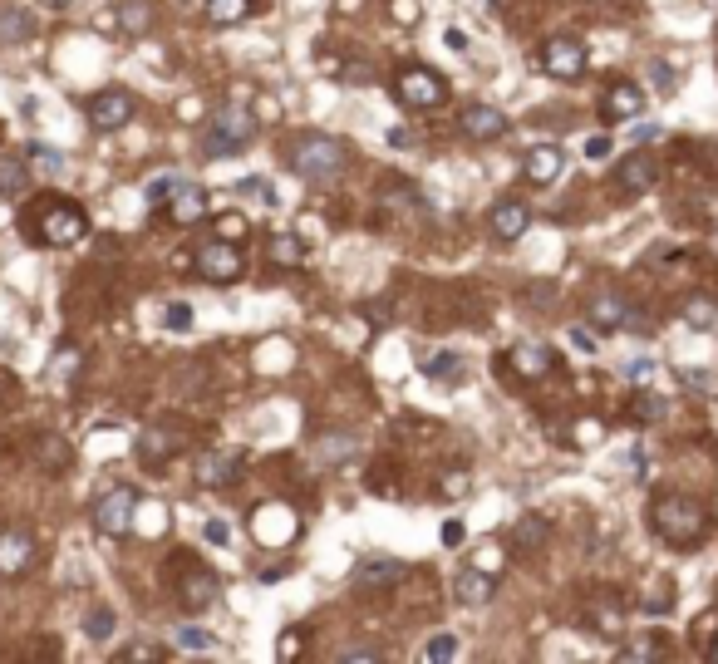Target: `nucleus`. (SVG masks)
I'll list each match as a JSON object with an SVG mask.
<instances>
[{"instance_id": "nucleus-1", "label": "nucleus", "mask_w": 718, "mask_h": 664, "mask_svg": "<svg viewBox=\"0 0 718 664\" xmlns=\"http://www.w3.org/2000/svg\"><path fill=\"white\" fill-rule=\"evenodd\" d=\"M650 522H655V532L669 546H699L704 537H709V507H704L699 497H684V492H664V497H655Z\"/></svg>"}, {"instance_id": "nucleus-2", "label": "nucleus", "mask_w": 718, "mask_h": 664, "mask_svg": "<svg viewBox=\"0 0 718 664\" xmlns=\"http://www.w3.org/2000/svg\"><path fill=\"white\" fill-rule=\"evenodd\" d=\"M286 163L305 182H335L345 173V143L330 138V133H296L286 143Z\"/></svg>"}, {"instance_id": "nucleus-3", "label": "nucleus", "mask_w": 718, "mask_h": 664, "mask_svg": "<svg viewBox=\"0 0 718 664\" xmlns=\"http://www.w3.org/2000/svg\"><path fill=\"white\" fill-rule=\"evenodd\" d=\"M30 232L45 246H74L89 237V217L69 202V197H40L35 217H30Z\"/></svg>"}, {"instance_id": "nucleus-4", "label": "nucleus", "mask_w": 718, "mask_h": 664, "mask_svg": "<svg viewBox=\"0 0 718 664\" xmlns=\"http://www.w3.org/2000/svg\"><path fill=\"white\" fill-rule=\"evenodd\" d=\"M133 512H138V492L128 483L109 487L99 502H94V532L104 537H128L133 532Z\"/></svg>"}, {"instance_id": "nucleus-5", "label": "nucleus", "mask_w": 718, "mask_h": 664, "mask_svg": "<svg viewBox=\"0 0 718 664\" xmlns=\"http://www.w3.org/2000/svg\"><path fill=\"white\" fill-rule=\"evenodd\" d=\"M251 133H256V123L246 109H222L212 128H207V138H202V148L212 153V158H227V153H241L246 143H251Z\"/></svg>"}, {"instance_id": "nucleus-6", "label": "nucleus", "mask_w": 718, "mask_h": 664, "mask_svg": "<svg viewBox=\"0 0 718 664\" xmlns=\"http://www.w3.org/2000/svg\"><path fill=\"white\" fill-rule=\"evenodd\" d=\"M399 99H404L409 109H438V104L448 99V84H443L433 69L414 64V69H404V74H399Z\"/></svg>"}, {"instance_id": "nucleus-7", "label": "nucleus", "mask_w": 718, "mask_h": 664, "mask_svg": "<svg viewBox=\"0 0 718 664\" xmlns=\"http://www.w3.org/2000/svg\"><path fill=\"white\" fill-rule=\"evenodd\" d=\"M133 94L128 89H99L94 99H89V123L99 128V133H114L123 123H133Z\"/></svg>"}, {"instance_id": "nucleus-8", "label": "nucleus", "mask_w": 718, "mask_h": 664, "mask_svg": "<svg viewBox=\"0 0 718 664\" xmlns=\"http://www.w3.org/2000/svg\"><path fill=\"white\" fill-rule=\"evenodd\" d=\"M197 271L202 281H217V286H232L241 276V251L232 242H207L197 251Z\"/></svg>"}, {"instance_id": "nucleus-9", "label": "nucleus", "mask_w": 718, "mask_h": 664, "mask_svg": "<svg viewBox=\"0 0 718 664\" xmlns=\"http://www.w3.org/2000/svg\"><path fill=\"white\" fill-rule=\"evenodd\" d=\"M541 69L551 79H576L586 74V45L581 40H546L541 45Z\"/></svg>"}, {"instance_id": "nucleus-10", "label": "nucleus", "mask_w": 718, "mask_h": 664, "mask_svg": "<svg viewBox=\"0 0 718 664\" xmlns=\"http://www.w3.org/2000/svg\"><path fill=\"white\" fill-rule=\"evenodd\" d=\"M241 468H246V453H241V448H217V453H207V458L197 463V483L232 487L241 478Z\"/></svg>"}, {"instance_id": "nucleus-11", "label": "nucleus", "mask_w": 718, "mask_h": 664, "mask_svg": "<svg viewBox=\"0 0 718 664\" xmlns=\"http://www.w3.org/2000/svg\"><path fill=\"white\" fill-rule=\"evenodd\" d=\"M591 325H596L600 335H610V330H645L640 310L625 305L620 296H596V301H591Z\"/></svg>"}, {"instance_id": "nucleus-12", "label": "nucleus", "mask_w": 718, "mask_h": 664, "mask_svg": "<svg viewBox=\"0 0 718 664\" xmlns=\"http://www.w3.org/2000/svg\"><path fill=\"white\" fill-rule=\"evenodd\" d=\"M251 532H256L261 546H286L296 537V512L291 507H261L256 522H251Z\"/></svg>"}, {"instance_id": "nucleus-13", "label": "nucleus", "mask_w": 718, "mask_h": 664, "mask_svg": "<svg viewBox=\"0 0 718 664\" xmlns=\"http://www.w3.org/2000/svg\"><path fill=\"white\" fill-rule=\"evenodd\" d=\"M35 561V537L25 527H5L0 532V576H20Z\"/></svg>"}, {"instance_id": "nucleus-14", "label": "nucleus", "mask_w": 718, "mask_h": 664, "mask_svg": "<svg viewBox=\"0 0 718 664\" xmlns=\"http://www.w3.org/2000/svg\"><path fill=\"white\" fill-rule=\"evenodd\" d=\"M168 217H173L178 227L202 222V217H207V192H202L197 182H173V192H168Z\"/></svg>"}, {"instance_id": "nucleus-15", "label": "nucleus", "mask_w": 718, "mask_h": 664, "mask_svg": "<svg viewBox=\"0 0 718 664\" xmlns=\"http://www.w3.org/2000/svg\"><path fill=\"white\" fill-rule=\"evenodd\" d=\"M458 123H463V133H468V138H478V143H492V138H502V133L512 128L507 114H502V109H492V104H468Z\"/></svg>"}, {"instance_id": "nucleus-16", "label": "nucleus", "mask_w": 718, "mask_h": 664, "mask_svg": "<svg viewBox=\"0 0 718 664\" xmlns=\"http://www.w3.org/2000/svg\"><path fill=\"white\" fill-rule=\"evenodd\" d=\"M600 114L605 119H640L645 114V89L640 84H610L605 89V99H600Z\"/></svg>"}, {"instance_id": "nucleus-17", "label": "nucleus", "mask_w": 718, "mask_h": 664, "mask_svg": "<svg viewBox=\"0 0 718 664\" xmlns=\"http://www.w3.org/2000/svg\"><path fill=\"white\" fill-rule=\"evenodd\" d=\"M178 601H182V610H207V605L217 601V576L212 571H202V566H192L187 576L178 581Z\"/></svg>"}, {"instance_id": "nucleus-18", "label": "nucleus", "mask_w": 718, "mask_h": 664, "mask_svg": "<svg viewBox=\"0 0 718 664\" xmlns=\"http://www.w3.org/2000/svg\"><path fill=\"white\" fill-rule=\"evenodd\" d=\"M561 168H566V153L556 143H537L527 153V182H537V187H551V182L561 178Z\"/></svg>"}, {"instance_id": "nucleus-19", "label": "nucleus", "mask_w": 718, "mask_h": 664, "mask_svg": "<svg viewBox=\"0 0 718 664\" xmlns=\"http://www.w3.org/2000/svg\"><path fill=\"white\" fill-rule=\"evenodd\" d=\"M487 222H492V232H497L502 242H517V237H527V227H532V212H527V202H497Z\"/></svg>"}, {"instance_id": "nucleus-20", "label": "nucleus", "mask_w": 718, "mask_h": 664, "mask_svg": "<svg viewBox=\"0 0 718 664\" xmlns=\"http://www.w3.org/2000/svg\"><path fill=\"white\" fill-rule=\"evenodd\" d=\"M659 178V163L650 158V153H630L620 168H615V182L625 187V192H650Z\"/></svg>"}, {"instance_id": "nucleus-21", "label": "nucleus", "mask_w": 718, "mask_h": 664, "mask_svg": "<svg viewBox=\"0 0 718 664\" xmlns=\"http://www.w3.org/2000/svg\"><path fill=\"white\" fill-rule=\"evenodd\" d=\"M492 591H497V576H492V571H482V566L458 571V581H453V596H458L463 605H487L492 601Z\"/></svg>"}, {"instance_id": "nucleus-22", "label": "nucleus", "mask_w": 718, "mask_h": 664, "mask_svg": "<svg viewBox=\"0 0 718 664\" xmlns=\"http://www.w3.org/2000/svg\"><path fill=\"white\" fill-rule=\"evenodd\" d=\"M35 35V15L25 5H0V45H25Z\"/></svg>"}, {"instance_id": "nucleus-23", "label": "nucleus", "mask_w": 718, "mask_h": 664, "mask_svg": "<svg viewBox=\"0 0 718 664\" xmlns=\"http://www.w3.org/2000/svg\"><path fill=\"white\" fill-rule=\"evenodd\" d=\"M404 576H409L404 561H379V556H369V561H359L355 566L359 586H394V581H404Z\"/></svg>"}, {"instance_id": "nucleus-24", "label": "nucleus", "mask_w": 718, "mask_h": 664, "mask_svg": "<svg viewBox=\"0 0 718 664\" xmlns=\"http://www.w3.org/2000/svg\"><path fill=\"white\" fill-rule=\"evenodd\" d=\"M119 30L148 35L153 30V0H119Z\"/></svg>"}, {"instance_id": "nucleus-25", "label": "nucleus", "mask_w": 718, "mask_h": 664, "mask_svg": "<svg viewBox=\"0 0 718 664\" xmlns=\"http://www.w3.org/2000/svg\"><path fill=\"white\" fill-rule=\"evenodd\" d=\"M512 364H517V374L541 379V374H551V350H546V345H517V350H512Z\"/></svg>"}, {"instance_id": "nucleus-26", "label": "nucleus", "mask_w": 718, "mask_h": 664, "mask_svg": "<svg viewBox=\"0 0 718 664\" xmlns=\"http://www.w3.org/2000/svg\"><path fill=\"white\" fill-rule=\"evenodd\" d=\"M168 453H178V438H168L163 428H148L138 438V463H163Z\"/></svg>"}, {"instance_id": "nucleus-27", "label": "nucleus", "mask_w": 718, "mask_h": 664, "mask_svg": "<svg viewBox=\"0 0 718 664\" xmlns=\"http://www.w3.org/2000/svg\"><path fill=\"white\" fill-rule=\"evenodd\" d=\"M512 542L527 546V551H541V546L551 542V522H546V517H522V522L512 527Z\"/></svg>"}, {"instance_id": "nucleus-28", "label": "nucleus", "mask_w": 718, "mask_h": 664, "mask_svg": "<svg viewBox=\"0 0 718 664\" xmlns=\"http://www.w3.org/2000/svg\"><path fill=\"white\" fill-rule=\"evenodd\" d=\"M30 187V163L20 158H0V197H20Z\"/></svg>"}, {"instance_id": "nucleus-29", "label": "nucleus", "mask_w": 718, "mask_h": 664, "mask_svg": "<svg viewBox=\"0 0 718 664\" xmlns=\"http://www.w3.org/2000/svg\"><path fill=\"white\" fill-rule=\"evenodd\" d=\"M251 15V0H207V20L212 25H237Z\"/></svg>"}, {"instance_id": "nucleus-30", "label": "nucleus", "mask_w": 718, "mask_h": 664, "mask_svg": "<svg viewBox=\"0 0 718 664\" xmlns=\"http://www.w3.org/2000/svg\"><path fill=\"white\" fill-rule=\"evenodd\" d=\"M684 320H689L694 330H709L718 320V305L709 301V296H689V301H684Z\"/></svg>"}, {"instance_id": "nucleus-31", "label": "nucleus", "mask_w": 718, "mask_h": 664, "mask_svg": "<svg viewBox=\"0 0 718 664\" xmlns=\"http://www.w3.org/2000/svg\"><path fill=\"white\" fill-rule=\"evenodd\" d=\"M30 163H35L40 173H50V178L64 173V153L60 148H45V143H30Z\"/></svg>"}, {"instance_id": "nucleus-32", "label": "nucleus", "mask_w": 718, "mask_h": 664, "mask_svg": "<svg viewBox=\"0 0 718 664\" xmlns=\"http://www.w3.org/2000/svg\"><path fill=\"white\" fill-rule=\"evenodd\" d=\"M458 369H463V364H458L453 350H443V355H428V360H423V374H428V379H453Z\"/></svg>"}, {"instance_id": "nucleus-33", "label": "nucleus", "mask_w": 718, "mask_h": 664, "mask_svg": "<svg viewBox=\"0 0 718 664\" xmlns=\"http://www.w3.org/2000/svg\"><path fill=\"white\" fill-rule=\"evenodd\" d=\"M133 527H143L148 537H158V532L168 527V512H163L158 502H153V507H138V512H133Z\"/></svg>"}, {"instance_id": "nucleus-34", "label": "nucleus", "mask_w": 718, "mask_h": 664, "mask_svg": "<svg viewBox=\"0 0 718 664\" xmlns=\"http://www.w3.org/2000/svg\"><path fill=\"white\" fill-rule=\"evenodd\" d=\"M84 630H89V640H109V635H114V610H109V605H99V610H89V620H84Z\"/></svg>"}, {"instance_id": "nucleus-35", "label": "nucleus", "mask_w": 718, "mask_h": 664, "mask_svg": "<svg viewBox=\"0 0 718 664\" xmlns=\"http://www.w3.org/2000/svg\"><path fill=\"white\" fill-rule=\"evenodd\" d=\"M178 645L182 650H192V655H202V650H212V635H207V630H197V625H182Z\"/></svg>"}, {"instance_id": "nucleus-36", "label": "nucleus", "mask_w": 718, "mask_h": 664, "mask_svg": "<svg viewBox=\"0 0 718 664\" xmlns=\"http://www.w3.org/2000/svg\"><path fill=\"white\" fill-rule=\"evenodd\" d=\"M659 414H664V404H659L655 394H640V399L630 404V419L635 423H650V419H659Z\"/></svg>"}, {"instance_id": "nucleus-37", "label": "nucleus", "mask_w": 718, "mask_h": 664, "mask_svg": "<svg viewBox=\"0 0 718 664\" xmlns=\"http://www.w3.org/2000/svg\"><path fill=\"white\" fill-rule=\"evenodd\" d=\"M271 261L296 266V261H300V242H296V237H276V242H271Z\"/></svg>"}, {"instance_id": "nucleus-38", "label": "nucleus", "mask_w": 718, "mask_h": 664, "mask_svg": "<svg viewBox=\"0 0 718 664\" xmlns=\"http://www.w3.org/2000/svg\"><path fill=\"white\" fill-rule=\"evenodd\" d=\"M168 330H178V335H187V330H192V305H187V301L168 305Z\"/></svg>"}, {"instance_id": "nucleus-39", "label": "nucleus", "mask_w": 718, "mask_h": 664, "mask_svg": "<svg viewBox=\"0 0 718 664\" xmlns=\"http://www.w3.org/2000/svg\"><path fill=\"white\" fill-rule=\"evenodd\" d=\"M389 15H394L399 25H419L423 5H419V0H394V5H389Z\"/></svg>"}, {"instance_id": "nucleus-40", "label": "nucleus", "mask_w": 718, "mask_h": 664, "mask_svg": "<svg viewBox=\"0 0 718 664\" xmlns=\"http://www.w3.org/2000/svg\"><path fill=\"white\" fill-rule=\"evenodd\" d=\"M650 79H655L659 94H674V69H669L664 60H650Z\"/></svg>"}, {"instance_id": "nucleus-41", "label": "nucleus", "mask_w": 718, "mask_h": 664, "mask_svg": "<svg viewBox=\"0 0 718 664\" xmlns=\"http://www.w3.org/2000/svg\"><path fill=\"white\" fill-rule=\"evenodd\" d=\"M473 566H482V571H492V576H497V571H502V546H482L478 556H473Z\"/></svg>"}, {"instance_id": "nucleus-42", "label": "nucleus", "mask_w": 718, "mask_h": 664, "mask_svg": "<svg viewBox=\"0 0 718 664\" xmlns=\"http://www.w3.org/2000/svg\"><path fill=\"white\" fill-rule=\"evenodd\" d=\"M684 384H689V389H699V394H718V374H704V369H689V374H684Z\"/></svg>"}, {"instance_id": "nucleus-43", "label": "nucleus", "mask_w": 718, "mask_h": 664, "mask_svg": "<svg viewBox=\"0 0 718 664\" xmlns=\"http://www.w3.org/2000/svg\"><path fill=\"white\" fill-rule=\"evenodd\" d=\"M453 655H458V640H453V635L428 640V660H453Z\"/></svg>"}, {"instance_id": "nucleus-44", "label": "nucleus", "mask_w": 718, "mask_h": 664, "mask_svg": "<svg viewBox=\"0 0 718 664\" xmlns=\"http://www.w3.org/2000/svg\"><path fill=\"white\" fill-rule=\"evenodd\" d=\"M119 660L123 664H143V660H163V650H158V645H128V650H119Z\"/></svg>"}, {"instance_id": "nucleus-45", "label": "nucleus", "mask_w": 718, "mask_h": 664, "mask_svg": "<svg viewBox=\"0 0 718 664\" xmlns=\"http://www.w3.org/2000/svg\"><path fill=\"white\" fill-rule=\"evenodd\" d=\"M610 148H615V143H610L605 133H596V138H586V158H610Z\"/></svg>"}, {"instance_id": "nucleus-46", "label": "nucleus", "mask_w": 718, "mask_h": 664, "mask_svg": "<svg viewBox=\"0 0 718 664\" xmlns=\"http://www.w3.org/2000/svg\"><path fill=\"white\" fill-rule=\"evenodd\" d=\"M207 542H212V546H227V542H232L227 522H207Z\"/></svg>"}, {"instance_id": "nucleus-47", "label": "nucleus", "mask_w": 718, "mask_h": 664, "mask_svg": "<svg viewBox=\"0 0 718 664\" xmlns=\"http://www.w3.org/2000/svg\"><path fill=\"white\" fill-rule=\"evenodd\" d=\"M625 374H630V379H650V374H655V360H630Z\"/></svg>"}, {"instance_id": "nucleus-48", "label": "nucleus", "mask_w": 718, "mask_h": 664, "mask_svg": "<svg viewBox=\"0 0 718 664\" xmlns=\"http://www.w3.org/2000/svg\"><path fill=\"white\" fill-rule=\"evenodd\" d=\"M659 650L655 645H630V650H620V660H655Z\"/></svg>"}, {"instance_id": "nucleus-49", "label": "nucleus", "mask_w": 718, "mask_h": 664, "mask_svg": "<svg viewBox=\"0 0 718 664\" xmlns=\"http://www.w3.org/2000/svg\"><path fill=\"white\" fill-rule=\"evenodd\" d=\"M630 138H635V143H655L659 128H655V123H635V128H630Z\"/></svg>"}, {"instance_id": "nucleus-50", "label": "nucleus", "mask_w": 718, "mask_h": 664, "mask_svg": "<svg viewBox=\"0 0 718 664\" xmlns=\"http://www.w3.org/2000/svg\"><path fill=\"white\" fill-rule=\"evenodd\" d=\"M345 660H384L379 645H359V650H345Z\"/></svg>"}, {"instance_id": "nucleus-51", "label": "nucleus", "mask_w": 718, "mask_h": 664, "mask_svg": "<svg viewBox=\"0 0 718 664\" xmlns=\"http://www.w3.org/2000/svg\"><path fill=\"white\" fill-rule=\"evenodd\" d=\"M463 537H468V532H463V522H443V546H458Z\"/></svg>"}, {"instance_id": "nucleus-52", "label": "nucleus", "mask_w": 718, "mask_h": 664, "mask_svg": "<svg viewBox=\"0 0 718 664\" xmlns=\"http://www.w3.org/2000/svg\"><path fill=\"white\" fill-rule=\"evenodd\" d=\"M443 45H448V50H458V55H463V50H468V35H463V30H448V35H443Z\"/></svg>"}, {"instance_id": "nucleus-53", "label": "nucleus", "mask_w": 718, "mask_h": 664, "mask_svg": "<svg viewBox=\"0 0 718 664\" xmlns=\"http://www.w3.org/2000/svg\"><path fill=\"white\" fill-rule=\"evenodd\" d=\"M443 492H448V497H463V492H468V478L453 473V483H443Z\"/></svg>"}, {"instance_id": "nucleus-54", "label": "nucleus", "mask_w": 718, "mask_h": 664, "mask_svg": "<svg viewBox=\"0 0 718 664\" xmlns=\"http://www.w3.org/2000/svg\"><path fill=\"white\" fill-rule=\"evenodd\" d=\"M45 463H50V468H55V463H64V448H60V443H45Z\"/></svg>"}, {"instance_id": "nucleus-55", "label": "nucleus", "mask_w": 718, "mask_h": 664, "mask_svg": "<svg viewBox=\"0 0 718 664\" xmlns=\"http://www.w3.org/2000/svg\"><path fill=\"white\" fill-rule=\"evenodd\" d=\"M389 143H394V148H409V143H414V138H409V133H404V128H389Z\"/></svg>"}, {"instance_id": "nucleus-56", "label": "nucleus", "mask_w": 718, "mask_h": 664, "mask_svg": "<svg viewBox=\"0 0 718 664\" xmlns=\"http://www.w3.org/2000/svg\"><path fill=\"white\" fill-rule=\"evenodd\" d=\"M340 10H345V15H355V10H359V0H340Z\"/></svg>"}, {"instance_id": "nucleus-57", "label": "nucleus", "mask_w": 718, "mask_h": 664, "mask_svg": "<svg viewBox=\"0 0 718 664\" xmlns=\"http://www.w3.org/2000/svg\"><path fill=\"white\" fill-rule=\"evenodd\" d=\"M487 5H502V0H487Z\"/></svg>"}, {"instance_id": "nucleus-58", "label": "nucleus", "mask_w": 718, "mask_h": 664, "mask_svg": "<svg viewBox=\"0 0 718 664\" xmlns=\"http://www.w3.org/2000/svg\"><path fill=\"white\" fill-rule=\"evenodd\" d=\"M714 660H718V645H714Z\"/></svg>"}]
</instances>
